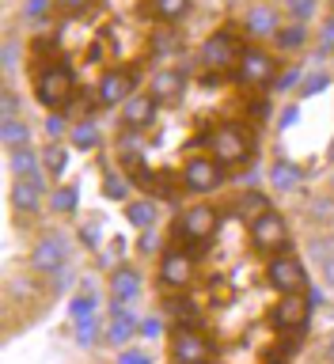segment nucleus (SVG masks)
<instances>
[{
  "label": "nucleus",
  "instance_id": "nucleus-1",
  "mask_svg": "<svg viewBox=\"0 0 334 364\" xmlns=\"http://www.w3.org/2000/svg\"><path fill=\"white\" fill-rule=\"evenodd\" d=\"M209 156L224 171L244 167L255 159V136H251V129L239 122H221V125H213V133H209Z\"/></svg>",
  "mask_w": 334,
  "mask_h": 364
},
{
  "label": "nucleus",
  "instance_id": "nucleus-2",
  "mask_svg": "<svg viewBox=\"0 0 334 364\" xmlns=\"http://www.w3.org/2000/svg\"><path fill=\"white\" fill-rule=\"evenodd\" d=\"M34 99H38L46 110L73 107V99H76V76H73V68L61 65V61L42 65L38 76H34Z\"/></svg>",
  "mask_w": 334,
  "mask_h": 364
},
{
  "label": "nucleus",
  "instance_id": "nucleus-3",
  "mask_svg": "<svg viewBox=\"0 0 334 364\" xmlns=\"http://www.w3.org/2000/svg\"><path fill=\"white\" fill-rule=\"evenodd\" d=\"M239 53H244V46H239V38L224 27V31H213L209 38L202 42V50H198V65L205 68V73H213V76H221V73H236Z\"/></svg>",
  "mask_w": 334,
  "mask_h": 364
},
{
  "label": "nucleus",
  "instance_id": "nucleus-4",
  "mask_svg": "<svg viewBox=\"0 0 334 364\" xmlns=\"http://www.w3.org/2000/svg\"><path fill=\"white\" fill-rule=\"evenodd\" d=\"M247 235H251V243H255V250H262V255H285V250L293 247L289 224H285V216L278 209H266L259 220H251Z\"/></svg>",
  "mask_w": 334,
  "mask_h": 364
},
{
  "label": "nucleus",
  "instance_id": "nucleus-5",
  "mask_svg": "<svg viewBox=\"0 0 334 364\" xmlns=\"http://www.w3.org/2000/svg\"><path fill=\"white\" fill-rule=\"evenodd\" d=\"M216 224H221V213L213 205H190V209H182V216H175L171 235L182 243H205L216 235Z\"/></svg>",
  "mask_w": 334,
  "mask_h": 364
},
{
  "label": "nucleus",
  "instance_id": "nucleus-6",
  "mask_svg": "<svg viewBox=\"0 0 334 364\" xmlns=\"http://www.w3.org/2000/svg\"><path fill=\"white\" fill-rule=\"evenodd\" d=\"M266 284L273 292L289 296V292H308V269L304 262L293 255V250H285V255H273L266 262Z\"/></svg>",
  "mask_w": 334,
  "mask_h": 364
},
{
  "label": "nucleus",
  "instance_id": "nucleus-7",
  "mask_svg": "<svg viewBox=\"0 0 334 364\" xmlns=\"http://www.w3.org/2000/svg\"><path fill=\"white\" fill-rule=\"evenodd\" d=\"M224 186V167L216 164L213 156H190L187 164H182V190L187 193H213Z\"/></svg>",
  "mask_w": 334,
  "mask_h": 364
},
{
  "label": "nucleus",
  "instance_id": "nucleus-8",
  "mask_svg": "<svg viewBox=\"0 0 334 364\" xmlns=\"http://www.w3.org/2000/svg\"><path fill=\"white\" fill-rule=\"evenodd\" d=\"M167 353H171V364H209L213 360V341L205 338L202 330L175 326L171 330V341H167Z\"/></svg>",
  "mask_w": 334,
  "mask_h": 364
},
{
  "label": "nucleus",
  "instance_id": "nucleus-9",
  "mask_svg": "<svg viewBox=\"0 0 334 364\" xmlns=\"http://www.w3.org/2000/svg\"><path fill=\"white\" fill-rule=\"evenodd\" d=\"M194 273H198V266H194L190 250L167 247L164 255H160V284H164L167 292H187L194 284Z\"/></svg>",
  "mask_w": 334,
  "mask_h": 364
},
{
  "label": "nucleus",
  "instance_id": "nucleus-10",
  "mask_svg": "<svg viewBox=\"0 0 334 364\" xmlns=\"http://www.w3.org/2000/svg\"><path fill=\"white\" fill-rule=\"evenodd\" d=\"M273 76H278V61H273L262 46H244L239 65H236V80H239V84H244V87H266Z\"/></svg>",
  "mask_w": 334,
  "mask_h": 364
},
{
  "label": "nucleus",
  "instance_id": "nucleus-11",
  "mask_svg": "<svg viewBox=\"0 0 334 364\" xmlns=\"http://www.w3.org/2000/svg\"><path fill=\"white\" fill-rule=\"evenodd\" d=\"M61 266H68V243H65V235L46 232L38 243H34V250H31V273H34V277H53Z\"/></svg>",
  "mask_w": 334,
  "mask_h": 364
},
{
  "label": "nucleus",
  "instance_id": "nucleus-12",
  "mask_svg": "<svg viewBox=\"0 0 334 364\" xmlns=\"http://www.w3.org/2000/svg\"><path fill=\"white\" fill-rule=\"evenodd\" d=\"M133 91H137L133 68H107V73L99 76V84H95V95H99L103 107H122Z\"/></svg>",
  "mask_w": 334,
  "mask_h": 364
},
{
  "label": "nucleus",
  "instance_id": "nucleus-13",
  "mask_svg": "<svg viewBox=\"0 0 334 364\" xmlns=\"http://www.w3.org/2000/svg\"><path fill=\"white\" fill-rule=\"evenodd\" d=\"M46 171L34 178H16L11 182V209L19 216H38L42 213V201H46Z\"/></svg>",
  "mask_w": 334,
  "mask_h": 364
},
{
  "label": "nucleus",
  "instance_id": "nucleus-14",
  "mask_svg": "<svg viewBox=\"0 0 334 364\" xmlns=\"http://www.w3.org/2000/svg\"><path fill=\"white\" fill-rule=\"evenodd\" d=\"M156 110H160V99L152 91H133V95L122 102V129L145 133L148 125L156 122Z\"/></svg>",
  "mask_w": 334,
  "mask_h": 364
},
{
  "label": "nucleus",
  "instance_id": "nucleus-15",
  "mask_svg": "<svg viewBox=\"0 0 334 364\" xmlns=\"http://www.w3.org/2000/svg\"><path fill=\"white\" fill-rule=\"evenodd\" d=\"M312 307H315V304L308 300L304 292H289V296H281V300L270 307V323L278 326V330H301Z\"/></svg>",
  "mask_w": 334,
  "mask_h": 364
},
{
  "label": "nucleus",
  "instance_id": "nucleus-16",
  "mask_svg": "<svg viewBox=\"0 0 334 364\" xmlns=\"http://www.w3.org/2000/svg\"><path fill=\"white\" fill-rule=\"evenodd\" d=\"M285 27L281 23V11L273 4H251L244 11V31L247 38H278V31Z\"/></svg>",
  "mask_w": 334,
  "mask_h": 364
},
{
  "label": "nucleus",
  "instance_id": "nucleus-17",
  "mask_svg": "<svg viewBox=\"0 0 334 364\" xmlns=\"http://www.w3.org/2000/svg\"><path fill=\"white\" fill-rule=\"evenodd\" d=\"M148 91H152L160 102H179L182 91H187V73H182V68H156Z\"/></svg>",
  "mask_w": 334,
  "mask_h": 364
},
{
  "label": "nucleus",
  "instance_id": "nucleus-18",
  "mask_svg": "<svg viewBox=\"0 0 334 364\" xmlns=\"http://www.w3.org/2000/svg\"><path fill=\"white\" fill-rule=\"evenodd\" d=\"M137 330H141V318H133L130 311H125V304H114V318H110V326H107V346L114 349H125V341L137 338Z\"/></svg>",
  "mask_w": 334,
  "mask_h": 364
},
{
  "label": "nucleus",
  "instance_id": "nucleus-19",
  "mask_svg": "<svg viewBox=\"0 0 334 364\" xmlns=\"http://www.w3.org/2000/svg\"><path fill=\"white\" fill-rule=\"evenodd\" d=\"M110 296L114 304H130L141 296V273H137L133 266H114L110 273Z\"/></svg>",
  "mask_w": 334,
  "mask_h": 364
},
{
  "label": "nucleus",
  "instance_id": "nucleus-20",
  "mask_svg": "<svg viewBox=\"0 0 334 364\" xmlns=\"http://www.w3.org/2000/svg\"><path fill=\"white\" fill-rule=\"evenodd\" d=\"M301 182H304V167L301 164H293V159H285V156H278L270 164V186L273 190L293 193V190H301Z\"/></svg>",
  "mask_w": 334,
  "mask_h": 364
},
{
  "label": "nucleus",
  "instance_id": "nucleus-21",
  "mask_svg": "<svg viewBox=\"0 0 334 364\" xmlns=\"http://www.w3.org/2000/svg\"><path fill=\"white\" fill-rule=\"evenodd\" d=\"M167 315H171V323L182 326V330H202V307H198V300H190V296L167 300Z\"/></svg>",
  "mask_w": 334,
  "mask_h": 364
},
{
  "label": "nucleus",
  "instance_id": "nucleus-22",
  "mask_svg": "<svg viewBox=\"0 0 334 364\" xmlns=\"http://www.w3.org/2000/svg\"><path fill=\"white\" fill-rule=\"evenodd\" d=\"M11 175L16 178H34V175H42V152H34L31 144H23V148H11Z\"/></svg>",
  "mask_w": 334,
  "mask_h": 364
},
{
  "label": "nucleus",
  "instance_id": "nucleus-23",
  "mask_svg": "<svg viewBox=\"0 0 334 364\" xmlns=\"http://www.w3.org/2000/svg\"><path fill=\"white\" fill-rule=\"evenodd\" d=\"M141 148H145V141H141V133H137V129H122L118 141H114L118 164H125V167H137V164H141Z\"/></svg>",
  "mask_w": 334,
  "mask_h": 364
},
{
  "label": "nucleus",
  "instance_id": "nucleus-24",
  "mask_svg": "<svg viewBox=\"0 0 334 364\" xmlns=\"http://www.w3.org/2000/svg\"><path fill=\"white\" fill-rule=\"evenodd\" d=\"M68 144H73L76 152H95V148H99V125L91 122V118H80V122H73Z\"/></svg>",
  "mask_w": 334,
  "mask_h": 364
},
{
  "label": "nucleus",
  "instance_id": "nucleus-25",
  "mask_svg": "<svg viewBox=\"0 0 334 364\" xmlns=\"http://www.w3.org/2000/svg\"><path fill=\"white\" fill-rule=\"evenodd\" d=\"M0 141H4L8 152H11V148L31 144V122L27 118H4V122H0Z\"/></svg>",
  "mask_w": 334,
  "mask_h": 364
},
{
  "label": "nucleus",
  "instance_id": "nucleus-26",
  "mask_svg": "<svg viewBox=\"0 0 334 364\" xmlns=\"http://www.w3.org/2000/svg\"><path fill=\"white\" fill-rule=\"evenodd\" d=\"M308 38H312V31H308V23H285V27L278 31V38H273V46L285 53H293V50H304Z\"/></svg>",
  "mask_w": 334,
  "mask_h": 364
},
{
  "label": "nucleus",
  "instance_id": "nucleus-27",
  "mask_svg": "<svg viewBox=\"0 0 334 364\" xmlns=\"http://www.w3.org/2000/svg\"><path fill=\"white\" fill-rule=\"evenodd\" d=\"M125 220H130L137 232H148V228L156 224V201H148V198L125 201Z\"/></svg>",
  "mask_w": 334,
  "mask_h": 364
},
{
  "label": "nucleus",
  "instance_id": "nucleus-28",
  "mask_svg": "<svg viewBox=\"0 0 334 364\" xmlns=\"http://www.w3.org/2000/svg\"><path fill=\"white\" fill-rule=\"evenodd\" d=\"M65 167H68V148L61 141H50L42 148V171L50 178H61L65 175Z\"/></svg>",
  "mask_w": 334,
  "mask_h": 364
},
{
  "label": "nucleus",
  "instance_id": "nucleus-29",
  "mask_svg": "<svg viewBox=\"0 0 334 364\" xmlns=\"http://www.w3.org/2000/svg\"><path fill=\"white\" fill-rule=\"evenodd\" d=\"M148 11L164 23H179L190 16V0H148Z\"/></svg>",
  "mask_w": 334,
  "mask_h": 364
},
{
  "label": "nucleus",
  "instance_id": "nucleus-30",
  "mask_svg": "<svg viewBox=\"0 0 334 364\" xmlns=\"http://www.w3.org/2000/svg\"><path fill=\"white\" fill-rule=\"evenodd\" d=\"M50 205H53V213H61V216L76 213V205H80V190L73 186V182H61V186H53Z\"/></svg>",
  "mask_w": 334,
  "mask_h": 364
},
{
  "label": "nucleus",
  "instance_id": "nucleus-31",
  "mask_svg": "<svg viewBox=\"0 0 334 364\" xmlns=\"http://www.w3.org/2000/svg\"><path fill=\"white\" fill-rule=\"evenodd\" d=\"M236 209H239V216H244V220L251 224V220H259V216H262V213H266V209H273V205H270L266 198H262V193H259V190H247V193H244V198H239V201H236Z\"/></svg>",
  "mask_w": 334,
  "mask_h": 364
},
{
  "label": "nucleus",
  "instance_id": "nucleus-32",
  "mask_svg": "<svg viewBox=\"0 0 334 364\" xmlns=\"http://www.w3.org/2000/svg\"><path fill=\"white\" fill-rule=\"evenodd\" d=\"M68 315H73V323H76V318H91V315H95V292L80 289L73 296V304H68Z\"/></svg>",
  "mask_w": 334,
  "mask_h": 364
},
{
  "label": "nucleus",
  "instance_id": "nucleus-33",
  "mask_svg": "<svg viewBox=\"0 0 334 364\" xmlns=\"http://www.w3.org/2000/svg\"><path fill=\"white\" fill-rule=\"evenodd\" d=\"M285 11L293 16V23H308L319 11V0H285Z\"/></svg>",
  "mask_w": 334,
  "mask_h": 364
},
{
  "label": "nucleus",
  "instance_id": "nucleus-34",
  "mask_svg": "<svg viewBox=\"0 0 334 364\" xmlns=\"http://www.w3.org/2000/svg\"><path fill=\"white\" fill-rule=\"evenodd\" d=\"M68 133H73V125H68L65 110H50V118H46V136H50V141H61Z\"/></svg>",
  "mask_w": 334,
  "mask_h": 364
},
{
  "label": "nucleus",
  "instance_id": "nucleus-35",
  "mask_svg": "<svg viewBox=\"0 0 334 364\" xmlns=\"http://www.w3.org/2000/svg\"><path fill=\"white\" fill-rule=\"evenodd\" d=\"M76 341H80L84 349L99 341V323H95V315H91V318H76Z\"/></svg>",
  "mask_w": 334,
  "mask_h": 364
},
{
  "label": "nucleus",
  "instance_id": "nucleus-36",
  "mask_svg": "<svg viewBox=\"0 0 334 364\" xmlns=\"http://www.w3.org/2000/svg\"><path fill=\"white\" fill-rule=\"evenodd\" d=\"M91 4H95V0H53V11L65 19H73V16H84Z\"/></svg>",
  "mask_w": 334,
  "mask_h": 364
},
{
  "label": "nucleus",
  "instance_id": "nucleus-37",
  "mask_svg": "<svg viewBox=\"0 0 334 364\" xmlns=\"http://www.w3.org/2000/svg\"><path fill=\"white\" fill-rule=\"evenodd\" d=\"M330 87V76L327 73H312L308 80H301V95L308 99V95H319V91H327Z\"/></svg>",
  "mask_w": 334,
  "mask_h": 364
},
{
  "label": "nucleus",
  "instance_id": "nucleus-38",
  "mask_svg": "<svg viewBox=\"0 0 334 364\" xmlns=\"http://www.w3.org/2000/svg\"><path fill=\"white\" fill-rule=\"evenodd\" d=\"M53 11V0H23V19H42Z\"/></svg>",
  "mask_w": 334,
  "mask_h": 364
},
{
  "label": "nucleus",
  "instance_id": "nucleus-39",
  "mask_svg": "<svg viewBox=\"0 0 334 364\" xmlns=\"http://www.w3.org/2000/svg\"><path fill=\"white\" fill-rule=\"evenodd\" d=\"M171 50H179V38H175L171 31H160L156 38H152V53L164 57V53H171Z\"/></svg>",
  "mask_w": 334,
  "mask_h": 364
},
{
  "label": "nucleus",
  "instance_id": "nucleus-40",
  "mask_svg": "<svg viewBox=\"0 0 334 364\" xmlns=\"http://www.w3.org/2000/svg\"><path fill=\"white\" fill-rule=\"evenodd\" d=\"M99 220H91V224H84V228H80V243H84L88 250H95L99 247Z\"/></svg>",
  "mask_w": 334,
  "mask_h": 364
},
{
  "label": "nucleus",
  "instance_id": "nucleus-41",
  "mask_svg": "<svg viewBox=\"0 0 334 364\" xmlns=\"http://www.w3.org/2000/svg\"><path fill=\"white\" fill-rule=\"evenodd\" d=\"M160 330H164V318H160V315H148V318H141V330H137V338H156Z\"/></svg>",
  "mask_w": 334,
  "mask_h": 364
},
{
  "label": "nucleus",
  "instance_id": "nucleus-42",
  "mask_svg": "<svg viewBox=\"0 0 334 364\" xmlns=\"http://www.w3.org/2000/svg\"><path fill=\"white\" fill-rule=\"evenodd\" d=\"M118 364H152L145 349H118Z\"/></svg>",
  "mask_w": 334,
  "mask_h": 364
},
{
  "label": "nucleus",
  "instance_id": "nucleus-43",
  "mask_svg": "<svg viewBox=\"0 0 334 364\" xmlns=\"http://www.w3.org/2000/svg\"><path fill=\"white\" fill-rule=\"evenodd\" d=\"M312 216L315 220H334V201L330 198H315L312 201Z\"/></svg>",
  "mask_w": 334,
  "mask_h": 364
},
{
  "label": "nucleus",
  "instance_id": "nucleus-44",
  "mask_svg": "<svg viewBox=\"0 0 334 364\" xmlns=\"http://www.w3.org/2000/svg\"><path fill=\"white\" fill-rule=\"evenodd\" d=\"M0 114H4V118H19V95H16V91H4V99H0Z\"/></svg>",
  "mask_w": 334,
  "mask_h": 364
},
{
  "label": "nucleus",
  "instance_id": "nucleus-45",
  "mask_svg": "<svg viewBox=\"0 0 334 364\" xmlns=\"http://www.w3.org/2000/svg\"><path fill=\"white\" fill-rule=\"evenodd\" d=\"M103 193H107V198H118V201H125V198H130V186H125L122 178H107V186H103Z\"/></svg>",
  "mask_w": 334,
  "mask_h": 364
},
{
  "label": "nucleus",
  "instance_id": "nucleus-46",
  "mask_svg": "<svg viewBox=\"0 0 334 364\" xmlns=\"http://www.w3.org/2000/svg\"><path fill=\"white\" fill-rule=\"evenodd\" d=\"M137 250H141V255H156V250H160V239L152 235V228H148V232H141V239H137Z\"/></svg>",
  "mask_w": 334,
  "mask_h": 364
},
{
  "label": "nucleus",
  "instance_id": "nucleus-47",
  "mask_svg": "<svg viewBox=\"0 0 334 364\" xmlns=\"http://www.w3.org/2000/svg\"><path fill=\"white\" fill-rule=\"evenodd\" d=\"M46 281H50V289H57V292H61V289H68V284H73V269H68V266H61V269L53 273V277H46Z\"/></svg>",
  "mask_w": 334,
  "mask_h": 364
},
{
  "label": "nucleus",
  "instance_id": "nucleus-48",
  "mask_svg": "<svg viewBox=\"0 0 334 364\" xmlns=\"http://www.w3.org/2000/svg\"><path fill=\"white\" fill-rule=\"evenodd\" d=\"M319 277H323L327 289H334V250H330L327 258H319Z\"/></svg>",
  "mask_w": 334,
  "mask_h": 364
},
{
  "label": "nucleus",
  "instance_id": "nucleus-49",
  "mask_svg": "<svg viewBox=\"0 0 334 364\" xmlns=\"http://www.w3.org/2000/svg\"><path fill=\"white\" fill-rule=\"evenodd\" d=\"M296 118H301V107H296V102H289V107L281 110V122H278V125H281V129H289Z\"/></svg>",
  "mask_w": 334,
  "mask_h": 364
},
{
  "label": "nucleus",
  "instance_id": "nucleus-50",
  "mask_svg": "<svg viewBox=\"0 0 334 364\" xmlns=\"http://www.w3.org/2000/svg\"><path fill=\"white\" fill-rule=\"evenodd\" d=\"M296 80H301V68H289V73H285V76L278 80V91H285V87H293Z\"/></svg>",
  "mask_w": 334,
  "mask_h": 364
},
{
  "label": "nucleus",
  "instance_id": "nucleus-51",
  "mask_svg": "<svg viewBox=\"0 0 334 364\" xmlns=\"http://www.w3.org/2000/svg\"><path fill=\"white\" fill-rule=\"evenodd\" d=\"M4 68H16V42H4Z\"/></svg>",
  "mask_w": 334,
  "mask_h": 364
},
{
  "label": "nucleus",
  "instance_id": "nucleus-52",
  "mask_svg": "<svg viewBox=\"0 0 334 364\" xmlns=\"http://www.w3.org/2000/svg\"><path fill=\"white\" fill-rule=\"evenodd\" d=\"M323 360H327V364H334V334L323 341Z\"/></svg>",
  "mask_w": 334,
  "mask_h": 364
},
{
  "label": "nucleus",
  "instance_id": "nucleus-53",
  "mask_svg": "<svg viewBox=\"0 0 334 364\" xmlns=\"http://www.w3.org/2000/svg\"><path fill=\"white\" fill-rule=\"evenodd\" d=\"M323 46H327V50H330V46H334V19L327 23V31H323Z\"/></svg>",
  "mask_w": 334,
  "mask_h": 364
},
{
  "label": "nucleus",
  "instance_id": "nucleus-54",
  "mask_svg": "<svg viewBox=\"0 0 334 364\" xmlns=\"http://www.w3.org/2000/svg\"><path fill=\"white\" fill-rule=\"evenodd\" d=\"M327 159H334V141H330V148H327Z\"/></svg>",
  "mask_w": 334,
  "mask_h": 364
},
{
  "label": "nucleus",
  "instance_id": "nucleus-55",
  "mask_svg": "<svg viewBox=\"0 0 334 364\" xmlns=\"http://www.w3.org/2000/svg\"><path fill=\"white\" fill-rule=\"evenodd\" d=\"M266 364H285V360H281V357H273V360H266Z\"/></svg>",
  "mask_w": 334,
  "mask_h": 364
},
{
  "label": "nucleus",
  "instance_id": "nucleus-56",
  "mask_svg": "<svg viewBox=\"0 0 334 364\" xmlns=\"http://www.w3.org/2000/svg\"><path fill=\"white\" fill-rule=\"evenodd\" d=\"M330 193H334V171H330Z\"/></svg>",
  "mask_w": 334,
  "mask_h": 364
},
{
  "label": "nucleus",
  "instance_id": "nucleus-57",
  "mask_svg": "<svg viewBox=\"0 0 334 364\" xmlns=\"http://www.w3.org/2000/svg\"><path fill=\"white\" fill-rule=\"evenodd\" d=\"M330 11H334V0H330Z\"/></svg>",
  "mask_w": 334,
  "mask_h": 364
}]
</instances>
